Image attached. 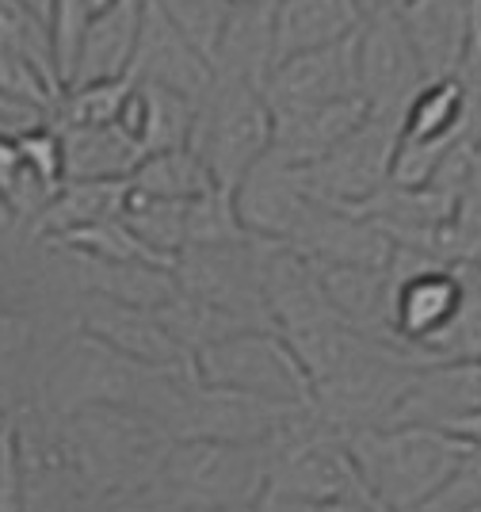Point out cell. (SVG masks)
<instances>
[{
	"label": "cell",
	"mask_w": 481,
	"mask_h": 512,
	"mask_svg": "<svg viewBox=\"0 0 481 512\" xmlns=\"http://www.w3.org/2000/svg\"><path fill=\"white\" fill-rule=\"evenodd\" d=\"M58 444L81 490L107 501L149 490L172 448V436L142 409L88 406L62 417Z\"/></svg>",
	"instance_id": "obj_1"
},
{
	"label": "cell",
	"mask_w": 481,
	"mask_h": 512,
	"mask_svg": "<svg viewBox=\"0 0 481 512\" xmlns=\"http://www.w3.org/2000/svg\"><path fill=\"white\" fill-rule=\"evenodd\" d=\"M344 440L382 512H424L466 455V444L440 425H367L344 432Z\"/></svg>",
	"instance_id": "obj_2"
},
{
	"label": "cell",
	"mask_w": 481,
	"mask_h": 512,
	"mask_svg": "<svg viewBox=\"0 0 481 512\" xmlns=\"http://www.w3.org/2000/svg\"><path fill=\"white\" fill-rule=\"evenodd\" d=\"M268 490V444L172 440L149 497L161 512L252 509Z\"/></svg>",
	"instance_id": "obj_3"
},
{
	"label": "cell",
	"mask_w": 481,
	"mask_h": 512,
	"mask_svg": "<svg viewBox=\"0 0 481 512\" xmlns=\"http://www.w3.org/2000/svg\"><path fill=\"white\" fill-rule=\"evenodd\" d=\"M272 107L260 85L245 81H222L214 77V88L199 100L191 150L203 157L218 188L233 192L241 176L272 153Z\"/></svg>",
	"instance_id": "obj_4"
},
{
	"label": "cell",
	"mask_w": 481,
	"mask_h": 512,
	"mask_svg": "<svg viewBox=\"0 0 481 512\" xmlns=\"http://www.w3.org/2000/svg\"><path fill=\"white\" fill-rule=\"evenodd\" d=\"M268 490L287 501L329 505L367 497L344 432L306 409L268 444Z\"/></svg>",
	"instance_id": "obj_5"
},
{
	"label": "cell",
	"mask_w": 481,
	"mask_h": 512,
	"mask_svg": "<svg viewBox=\"0 0 481 512\" xmlns=\"http://www.w3.org/2000/svg\"><path fill=\"white\" fill-rule=\"evenodd\" d=\"M191 367H195V379L210 386L314 409V383L279 329H264V325L237 329L230 337L199 348L191 356Z\"/></svg>",
	"instance_id": "obj_6"
},
{
	"label": "cell",
	"mask_w": 481,
	"mask_h": 512,
	"mask_svg": "<svg viewBox=\"0 0 481 512\" xmlns=\"http://www.w3.org/2000/svg\"><path fill=\"white\" fill-rule=\"evenodd\" d=\"M264 253L268 241H230V245H195L176 256L172 272L180 295L218 306L245 325L275 329L264 299Z\"/></svg>",
	"instance_id": "obj_7"
},
{
	"label": "cell",
	"mask_w": 481,
	"mask_h": 512,
	"mask_svg": "<svg viewBox=\"0 0 481 512\" xmlns=\"http://www.w3.org/2000/svg\"><path fill=\"white\" fill-rule=\"evenodd\" d=\"M394 153H398V123L367 115V123L352 130L329 157L298 169V180L317 203L359 211L367 199H375L390 184Z\"/></svg>",
	"instance_id": "obj_8"
},
{
	"label": "cell",
	"mask_w": 481,
	"mask_h": 512,
	"mask_svg": "<svg viewBox=\"0 0 481 512\" xmlns=\"http://www.w3.org/2000/svg\"><path fill=\"white\" fill-rule=\"evenodd\" d=\"M356 62L359 96H363L367 111L378 119L401 123L413 96L432 81L398 12L363 16L356 31Z\"/></svg>",
	"instance_id": "obj_9"
},
{
	"label": "cell",
	"mask_w": 481,
	"mask_h": 512,
	"mask_svg": "<svg viewBox=\"0 0 481 512\" xmlns=\"http://www.w3.org/2000/svg\"><path fill=\"white\" fill-rule=\"evenodd\" d=\"M230 195L245 234L268 241V245H291L317 203L314 195L302 188L298 169L279 161L275 153L260 157Z\"/></svg>",
	"instance_id": "obj_10"
},
{
	"label": "cell",
	"mask_w": 481,
	"mask_h": 512,
	"mask_svg": "<svg viewBox=\"0 0 481 512\" xmlns=\"http://www.w3.org/2000/svg\"><path fill=\"white\" fill-rule=\"evenodd\" d=\"M130 77L146 81V85L172 88V92L188 96L191 104H199L214 88V65L176 23L168 20L165 8L157 0H146L142 35H138V50H134V62H130Z\"/></svg>",
	"instance_id": "obj_11"
},
{
	"label": "cell",
	"mask_w": 481,
	"mask_h": 512,
	"mask_svg": "<svg viewBox=\"0 0 481 512\" xmlns=\"http://www.w3.org/2000/svg\"><path fill=\"white\" fill-rule=\"evenodd\" d=\"M264 96L272 111L287 107H314L333 104V100H352L359 96V62H356V35L344 43L321 46L283 58L268 69Z\"/></svg>",
	"instance_id": "obj_12"
},
{
	"label": "cell",
	"mask_w": 481,
	"mask_h": 512,
	"mask_svg": "<svg viewBox=\"0 0 481 512\" xmlns=\"http://www.w3.org/2000/svg\"><path fill=\"white\" fill-rule=\"evenodd\" d=\"M81 333L104 341L107 348L123 352L130 360L157 367V371H188L191 367V356L168 333L165 318L149 306L88 295V310L81 314Z\"/></svg>",
	"instance_id": "obj_13"
},
{
	"label": "cell",
	"mask_w": 481,
	"mask_h": 512,
	"mask_svg": "<svg viewBox=\"0 0 481 512\" xmlns=\"http://www.w3.org/2000/svg\"><path fill=\"white\" fill-rule=\"evenodd\" d=\"M367 104L363 96L352 100H333V104L314 107H287V111H272V153L279 161H287L294 169L317 165L329 153L367 123Z\"/></svg>",
	"instance_id": "obj_14"
},
{
	"label": "cell",
	"mask_w": 481,
	"mask_h": 512,
	"mask_svg": "<svg viewBox=\"0 0 481 512\" xmlns=\"http://www.w3.org/2000/svg\"><path fill=\"white\" fill-rule=\"evenodd\" d=\"M481 409V360H432L401 394L390 425H447Z\"/></svg>",
	"instance_id": "obj_15"
},
{
	"label": "cell",
	"mask_w": 481,
	"mask_h": 512,
	"mask_svg": "<svg viewBox=\"0 0 481 512\" xmlns=\"http://www.w3.org/2000/svg\"><path fill=\"white\" fill-rule=\"evenodd\" d=\"M321 295L329 299L340 318L352 329L375 337V341H390V299H394V276L390 268H359V264H314Z\"/></svg>",
	"instance_id": "obj_16"
},
{
	"label": "cell",
	"mask_w": 481,
	"mask_h": 512,
	"mask_svg": "<svg viewBox=\"0 0 481 512\" xmlns=\"http://www.w3.org/2000/svg\"><path fill=\"white\" fill-rule=\"evenodd\" d=\"M478 12L481 0H409L398 12L432 81L455 73Z\"/></svg>",
	"instance_id": "obj_17"
},
{
	"label": "cell",
	"mask_w": 481,
	"mask_h": 512,
	"mask_svg": "<svg viewBox=\"0 0 481 512\" xmlns=\"http://www.w3.org/2000/svg\"><path fill=\"white\" fill-rule=\"evenodd\" d=\"M363 23L356 0H275L272 65L306 50L352 39Z\"/></svg>",
	"instance_id": "obj_18"
},
{
	"label": "cell",
	"mask_w": 481,
	"mask_h": 512,
	"mask_svg": "<svg viewBox=\"0 0 481 512\" xmlns=\"http://www.w3.org/2000/svg\"><path fill=\"white\" fill-rule=\"evenodd\" d=\"M195 111H199V104H191L188 96H180L172 88L134 81L115 123L134 138V146L142 153H161L191 146Z\"/></svg>",
	"instance_id": "obj_19"
},
{
	"label": "cell",
	"mask_w": 481,
	"mask_h": 512,
	"mask_svg": "<svg viewBox=\"0 0 481 512\" xmlns=\"http://www.w3.org/2000/svg\"><path fill=\"white\" fill-rule=\"evenodd\" d=\"M474 100L455 77H436L413 96L398 123V146L443 153L470 130Z\"/></svg>",
	"instance_id": "obj_20"
},
{
	"label": "cell",
	"mask_w": 481,
	"mask_h": 512,
	"mask_svg": "<svg viewBox=\"0 0 481 512\" xmlns=\"http://www.w3.org/2000/svg\"><path fill=\"white\" fill-rule=\"evenodd\" d=\"M126 203H130V180H65L27 230L31 237L54 245L77 230L96 226V222L119 218Z\"/></svg>",
	"instance_id": "obj_21"
},
{
	"label": "cell",
	"mask_w": 481,
	"mask_h": 512,
	"mask_svg": "<svg viewBox=\"0 0 481 512\" xmlns=\"http://www.w3.org/2000/svg\"><path fill=\"white\" fill-rule=\"evenodd\" d=\"M142 8L146 0H119L115 8L88 20L73 85L130 77V62H134L138 35H142Z\"/></svg>",
	"instance_id": "obj_22"
},
{
	"label": "cell",
	"mask_w": 481,
	"mask_h": 512,
	"mask_svg": "<svg viewBox=\"0 0 481 512\" xmlns=\"http://www.w3.org/2000/svg\"><path fill=\"white\" fill-rule=\"evenodd\" d=\"M69 260L77 264L81 283L88 287V295H100V299L130 302V306H149V310H161L165 302H172L180 295V283L176 272L165 264H130V260H100V256L77 253V249H65Z\"/></svg>",
	"instance_id": "obj_23"
},
{
	"label": "cell",
	"mask_w": 481,
	"mask_h": 512,
	"mask_svg": "<svg viewBox=\"0 0 481 512\" xmlns=\"http://www.w3.org/2000/svg\"><path fill=\"white\" fill-rule=\"evenodd\" d=\"M58 134H62L65 180H130V172L146 157L119 123L58 127Z\"/></svg>",
	"instance_id": "obj_24"
},
{
	"label": "cell",
	"mask_w": 481,
	"mask_h": 512,
	"mask_svg": "<svg viewBox=\"0 0 481 512\" xmlns=\"http://www.w3.org/2000/svg\"><path fill=\"white\" fill-rule=\"evenodd\" d=\"M130 192L146 195V199L188 203V199H199L207 192H218V180L210 176L199 153L191 146H180V150L146 153L138 161V169L130 172Z\"/></svg>",
	"instance_id": "obj_25"
},
{
	"label": "cell",
	"mask_w": 481,
	"mask_h": 512,
	"mask_svg": "<svg viewBox=\"0 0 481 512\" xmlns=\"http://www.w3.org/2000/svg\"><path fill=\"white\" fill-rule=\"evenodd\" d=\"M50 195L54 188L23 161L16 134H0V211L31 226L42 207L50 203Z\"/></svg>",
	"instance_id": "obj_26"
},
{
	"label": "cell",
	"mask_w": 481,
	"mask_h": 512,
	"mask_svg": "<svg viewBox=\"0 0 481 512\" xmlns=\"http://www.w3.org/2000/svg\"><path fill=\"white\" fill-rule=\"evenodd\" d=\"M134 88V77H115V81H88V85H69L54 107L50 123L58 127H96V123H115L123 111L126 96Z\"/></svg>",
	"instance_id": "obj_27"
},
{
	"label": "cell",
	"mask_w": 481,
	"mask_h": 512,
	"mask_svg": "<svg viewBox=\"0 0 481 512\" xmlns=\"http://www.w3.org/2000/svg\"><path fill=\"white\" fill-rule=\"evenodd\" d=\"M88 8L81 0H58L54 12H50V58H54V73H58V85L62 92L73 85V73H77V58H81L84 31H88Z\"/></svg>",
	"instance_id": "obj_28"
},
{
	"label": "cell",
	"mask_w": 481,
	"mask_h": 512,
	"mask_svg": "<svg viewBox=\"0 0 481 512\" xmlns=\"http://www.w3.org/2000/svg\"><path fill=\"white\" fill-rule=\"evenodd\" d=\"M157 4L165 8V16L188 35L191 43L199 46L207 58H214L222 27L230 20V4L226 0H157Z\"/></svg>",
	"instance_id": "obj_29"
},
{
	"label": "cell",
	"mask_w": 481,
	"mask_h": 512,
	"mask_svg": "<svg viewBox=\"0 0 481 512\" xmlns=\"http://www.w3.org/2000/svg\"><path fill=\"white\" fill-rule=\"evenodd\" d=\"M35 341V318L0 302V356H20Z\"/></svg>",
	"instance_id": "obj_30"
},
{
	"label": "cell",
	"mask_w": 481,
	"mask_h": 512,
	"mask_svg": "<svg viewBox=\"0 0 481 512\" xmlns=\"http://www.w3.org/2000/svg\"><path fill=\"white\" fill-rule=\"evenodd\" d=\"M447 428L459 444H466V448H478L481 451V409H474V413H462V417H455V421H447Z\"/></svg>",
	"instance_id": "obj_31"
},
{
	"label": "cell",
	"mask_w": 481,
	"mask_h": 512,
	"mask_svg": "<svg viewBox=\"0 0 481 512\" xmlns=\"http://www.w3.org/2000/svg\"><path fill=\"white\" fill-rule=\"evenodd\" d=\"M321 512H382V509H378L371 497H344V501L321 505Z\"/></svg>",
	"instance_id": "obj_32"
},
{
	"label": "cell",
	"mask_w": 481,
	"mask_h": 512,
	"mask_svg": "<svg viewBox=\"0 0 481 512\" xmlns=\"http://www.w3.org/2000/svg\"><path fill=\"white\" fill-rule=\"evenodd\" d=\"M363 16H375V12H401L409 0H356Z\"/></svg>",
	"instance_id": "obj_33"
},
{
	"label": "cell",
	"mask_w": 481,
	"mask_h": 512,
	"mask_svg": "<svg viewBox=\"0 0 481 512\" xmlns=\"http://www.w3.org/2000/svg\"><path fill=\"white\" fill-rule=\"evenodd\" d=\"M54 4L58 0H20V8L23 12H31L39 23H50V12H54Z\"/></svg>",
	"instance_id": "obj_34"
},
{
	"label": "cell",
	"mask_w": 481,
	"mask_h": 512,
	"mask_svg": "<svg viewBox=\"0 0 481 512\" xmlns=\"http://www.w3.org/2000/svg\"><path fill=\"white\" fill-rule=\"evenodd\" d=\"M466 134H470V142L481 150V100L474 104V111H470V130H466Z\"/></svg>",
	"instance_id": "obj_35"
},
{
	"label": "cell",
	"mask_w": 481,
	"mask_h": 512,
	"mask_svg": "<svg viewBox=\"0 0 481 512\" xmlns=\"http://www.w3.org/2000/svg\"><path fill=\"white\" fill-rule=\"evenodd\" d=\"M84 8H88V16H100V12H107V8H115L119 0H81Z\"/></svg>",
	"instance_id": "obj_36"
},
{
	"label": "cell",
	"mask_w": 481,
	"mask_h": 512,
	"mask_svg": "<svg viewBox=\"0 0 481 512\" xmlns=\"http://www.w3.org/2000/svg\"><path fill=\"white\" fill-rule=\"evenodd\" d=\"M459 512H481V501H474V505H466V509H459Z\"/></svg>",
	"instance_id": "obj_37"
},
{
	"label": "cell",
	"mask_w": 481,
	"mask_h": 512,
	"mask_svg": "<svg viewBox=\"0 0 481 512\" xmlns=\"http://www.w3.org/2000/svg\"><path fill=\"white\" fill-rule=\"evenodd\" d=\"M226 4H252V0H226Z\"/></svg>",
	"instance_id": "obj_38"
},
{
	"label": "cell",
	"mask_w": 481,
	"mask_h": 512,
	"mask_svg": "<svg viewBox=\"0 0 481 512\" xmlns=\"http://www.w3.org/2000/svg\"><path fill=\"white\" fill-rule=\"evenodd\" d=\"M0 428H4V421H0Z\"/></svg>",
	"instance_id": "obj_39"
}]
</instances>
